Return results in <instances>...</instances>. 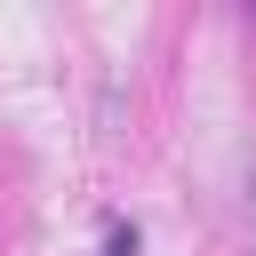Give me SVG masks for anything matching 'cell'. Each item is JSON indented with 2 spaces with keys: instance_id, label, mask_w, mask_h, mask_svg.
Returning <instances> with one entry per match:
<instances>
[{
  "instance_id": "obj_1",
  "label": "cell",
  "mask_w": 256,
  "mask_h": 256,
  "mask_svg": "<svg viewBox=\"0 0 256 256\" xmlns=\"http://www.w3.org/2000/svg\"><path fill=\"white\" fill-rule=\"evenodd\" d=\"M104 256H136V224L128 216H104Z\"/></svg>"
}]
</instances>
